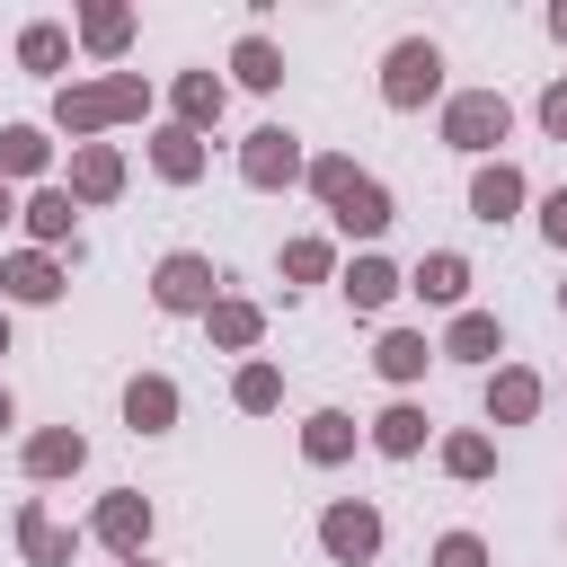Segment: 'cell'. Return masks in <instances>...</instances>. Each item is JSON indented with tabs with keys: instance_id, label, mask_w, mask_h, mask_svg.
<instances>
[{
	"instance_id": "cell-1",
	"label": "cell",
	"mask_w": 567,
	"mask_h": 567,
	"mask_svg": "<svg viewBox=\"0 0 567 567\" xmlns=\"http://www.w3.org/2000/svg\"><path fill=\"white\" fill-rule=\"evenodd\" d=\"M319 195H328V204H337V221H354V230H381V221H390L381 186H372V177H354L346 159H319Z\"/></svg>"
},
{
	"instance_id": "cell-2",
	"label": "cell",
	"mask_w": 567,
	"mask_h": 567,
	"mask_svg": "<svg viewBox=\"0 0 567 567\" xmlns=\"http://www.w3.org/2000/svg\"><path fill=\"white\" fill-rule=\"evenodd\" d=\"M434 71H443L434 44H399V53H390V106H416V97L434 89Z\"/></svg>"
},
{
	"instance_id": "cell-3",
	"label": "cell",
	"mask_w": 567,
	"mask_h": 567,
	"mask_svg": "<svg viewBox=\"0 0 567 567\" xmlns=\"http://www.w3.org/2000/svg\"><path fill=\"white\" fill-rule=\"evenodd\" d=\"M124 106H142V80H106V89L62 97V124H106V115H124Z\"/></svg>"
},
{
	"instance_id": "cell-4",
	"label": "cell",
	"mask_w": 567,
	"mask_h": 567,
	"mask_svg": "<svg viewBox=\"0 0 567 567\" xmlns=\"http://www.w3.org/2000/svg\"><path fill=\"white\" fill-rule=\"evenodd\" d=\"M452 142H461V151L505 142V97H461V106H452Z\"/></svg>"
},
{
	"instance_id": "cell-5",
	"label": "cell",
	"mask_w": 567,
	"mask_h": 567,
	"mask_svg": "<svg viewBox=\"0 0 567 567\" xmlns=\"http://www.w3.org/2000/svg\"><path fill=\"white\" fill-rule=\"evenodd\" d=\"M204 292H213V266H204V257H168V266H159V301H168V310H195Z\"/></svg>"
},
{
	"instance_id": "cell-6",
	"label": "cell",
	"mask_w": 567,
	"mask_h": 567,
	"mask_svg": "<svg viewBox=\"0 0 567 567\" xmlns=\"http://www.w3.org/2000/svg\"><path fill=\"white\" fill-rule=\"evenodd\" d=\"M372 540H381V523H372L363 505H337V514H328V549H337V558H372Z\"/></svg>"
},
{
	"instance_id": "cell-7",
	"label": "cell",
	"mask_w": 567,
	"mask_h": 567,
	"mask_svg": "<svg viewBox=\"0 0 567 567\" xmlns=\"http://www.w3.org/2000/svg\"><path fill=\"white\" fill-rule=\"evenodd\" d=\"M292 168H301L292 133H257V142H248V177H257V186H275V177H292Z\"/></svg>"
},
{
	"instance_id": "cell-8",
	"label": "cell",
	"mask_w": 567,
	"mask_h": 567,
	"mask_svg": "<svg viewBox=\"0 0 567 567\" xmlns=\"http://www.w3.org/2000/svg\"><path fill=\"white\" fill-rule=\"evenodd\" d=\"M416 292H425V301H461V292H470V266H461V257H425V266H416Z\"/></svg>"
},
{
	"instance_id": "cell-9",
	"label": "cell",
	"mask_w": 567,
	"mask_h": 567,
	"mask_svg": "<svg viewBox=\"0 0 567 567\" xmlns=\"http://www.w3.org/2000/svg\"><path fill=\"white\" fill-rule=\"evenodd\" d=\"M514 195H523V177H514V168H487V177L470 186V204H478L487 221H496V213H514Z\"/></svg>"
},
{
	"instance_id": "cell-10",
	"label": "cell",
	"mask_w": 567,
	"mask_h": 567,
	"mask_svg": "<svg viewBox=\"0 0 567 567\" xmlns=\"http://www.w3.org/2000/svg\"><path fill=\"white\" fill-rule=\"evenodd\" d=\"M0 284H9V292H18V301H53V292H62V284H53V266H44V257H18V266H9V275H0Z\"/></svg>"
},
{
	"instance_id": "cell-11",
	"label": "cell",
	"mask_w": 567,
	"mask_h": 567,
	"mask_svg": "<svg viewBox=\"0 0 567 567\" xmlns=\"http://www.w3.org/2000/svg\"><path fill=\"white\" fill-rule=\"evenodd\" d=\"M346 292H354V301H363V310H372V301H390V292H399V275H390V266H381V257H363V266H354V275H346Z\"/></svg>"
},
{
	"instance_id": "cell-12",
	"label": "cell",
	"mask_w": 567,
	"mask_h": 567,
	"mask_svg": "<svg viewBox=\"0 0 567 567\" xmlns=\"http://www.w3.org/2000/svg\"><path fill=\"white\" fill-rule=\"evenodd\" d=\"M124 408H133V425H168V408H177V399H168V381H133V390H124Z\"/></svg>"
},
{
	"instance_id": "cell-13",
	"label": "cell",
	"mask_w": 567,
	"mask_h": 567,
	"mask_svg": "<svg viewBox=\"0 0 567 567\" xmlns=\"http://www.w3.org/2000/svg\"><path fill=\"white\" fill-rule=\"evenodd\" d=\"M381 372H390V381L425 372V337H381Z\"/></svg>"
},
{
	"instance_id": "cell-14",
	"label": "cell",
	"mask_w": 567,
	"mask_h": 567,
	"mask_svg": "<svg viewBox=\"0 0 567 567\" xmlns=\"http://www.w3.org/2000/svg\"><path fill=\"white\" fill-rule=\"evenodd\" d=\"M35 159H44V133L9 124V133H0V168H35Z\"/></svg>"
},
{
	"instance_id": "cell-15",
	"label": "cell",
	"mask_w": 567,
	"mask_h": 567,
	"mask_svg": "<svg viewBox=\"0 0 567 567\" xmlns=\"http://www.w3.org/2000/svg\"><path fill=\"white\" fill-rule=\"evenodd\" d=\"M416 434H425L416 408H390V416H381V452H416Z\"/></svg>"
},
{
	"instance_id": "cell-16",
	"label": "cell",
	"mask_w": 567,
	"mask_h": 567,
	"mask_svg": "<svg viewBox=\"0 0 567 567\" xmlns=\"http://www.w3.org/2000/svg\"><path fill=\"white\" fill-rule=\"evenodd\" d=\"M80 195H115V151H80Z\"/></svg>"
},
{
	"instance_id": "cell-17",
	"label": "cell",
	"mask_w": 567,
	"mask_h": 567,
	"mask_svg": "<svg viewBox=\"0 0 567 567\" xmlns=\"http://www.w3.org/2000/svg\"><path fill=\"white\" fill-rule=\"evenodd\" d=\"M452 354H470V363L496 354V319H461V328H452Z\"/></svg>"
},
{
	"instance_id": "cell-18",
	"label": "cell",
	"mask_w": 567,
	"mask_h": 567,
	"mask_svg": "<svg viewBox=\"0 0 567 567\" xmlns=\"http://www.w3.org/2000/svg\"><path fill=\"white\" fill-rule=\"evenodd\" d=\"M532 399H540L532 372H505V381H496V416H532Z\"/></svg>"
},
{
	"instance_id": "cell-19",
	"label": "cell",
	"mask_w": 567,
	"mask_h": 567,
	"mask_svg": "<svg viewBox=\"0 0 567 567\" xmlns=\"http://www.w3.org/2000/svg\"><path fill=\"white\" fill-rule=\"evenodd\" d=\"M97 532H106V540H142V505H133V496H115V505L97 514Z\"/></svg>"
},
{
	"instance_id": "cell-20",
	"label": "cell",
	"mask_w": 567,
	"mask_h": 567,
	"mask_svg": "<svg viewBox=\"0 0 567 567\" xmlns=\"http://www.w3.org/2000/svg\"><path fill=\"white\" fill-rule=\"evenodd\" d=\"M239 80H248V89H275L284 71H275V53H266V44H239Z\"/></svg>"
},
{
	"instance_id": "cell-21",
	"label": "cell",
	"mask_w": 567,
	"mask_h": 567,
	"mask_svg": "<svg viewBox=\"0 0 567 567\" xmlns=\"http://www.w3.org/2000/svg\"><path fill=\"white\" fill-rule=\"evenodd\" d=\"M159 168L168 177H195V133H159Z\"/></svg>"
},
{
	"instance_id": "cell-22",
	"label": "cell",
	"mask_w": 567,
	"mask_h": 567,
	"mask_svg": "<svg viewBox=\"0 0 567 567\" xmlns=\"http://www.w3.org/2000/svg\"><path fill=\"white\" fill-rule=\"evenodd\" d=\"M346 452V416H310V461H337Z\"/></svg>"
},
{
	"instance_id": "cell-23",
	"label": "cell",
	"mask_w": 567,
	"mask_h": 567,
	"mask_svg": "<svg viewBox=\"0 0 567 567\" xmlns=\"http://www.w3.org/2000/svg\"><path fill=\"white\" fill-rule=\"evenodd\" d=\"M27 461H35V470H71V461H80V434H44Z\"/></svg>"
},
{
	"instance_id": "cell-24",
	"label": "cell",
	"mask_w": 567,
	"mask_h": 567,
	"mask_svg": "<svg viewBox=\"0 0 567 567\" xmlns=\"http://www.w3.org/2000/svg\"><path fill=\"white\" fill-rule=\"evenodd\" d=\"M35 230L62 239V230H71V195H35Z\"/></svg>"
},
{
	"instance_id": "cell-25",
	"label": "cell",
	"mask_w": 567,
	"mask_h": 567,
	"mask_svg": "<svg viewBox=\"0 0 567 567\" xmlns=\"http://www.w3.org/2000/svg\"><path fill=\"white\" fill-rule=\"evenodd\" d=\"M213 328H221L230 346H248V337H257V310H239V301H230V310H213Z\"/></svg>"
},
{
	"instance_id": "cell-26",
	"label": "cell",
	"mask_w": 567,
	"mask_h": 567,
	"mask_svg": "<svg viewBox=\"0 0 567 567\" xmlns=\"http://www.w3.org/2000/svg\"><path fill=\"white\" fill-rule=\"evenodd\" d=\"M27 62H35V71H53V62H62V35H53V27H35V35H27Z\"/></svg>"
},
{
	"instance_id": "cell-27",
	"label": "cell",
	"mask_w": 567,
	"mask_h": 567,
	"mask_svg": "<svg viewBox=\"0 0 567 567\" xmlns=\"http://www.w3.org/2000/svg\"><path fill=\"white\" fill-rule=\"evenodd\" d=\"M177 97H186V115H221V89H213V80H186Z\"/></svg>"
},
{
	"instance_id": "cell-28",
	"label": "cell",
	"mask_w": 567,
	"mask_h": 567,
	"mask_svg": "<svg viewBox=\"0 0 567 567\" xmlns=\"http://www.w3.org/2000/svg\"><path fill=\"white\" fill-rule=\"evenodd\" d=\"M239 399H248V408H275V372H266V363H257V372H239Z\"/></svg>"
},
{
	"instance_id": "cell-29",
	"label": "cell",
	"mask_w": 567,
	"mask_h": 567,
	"mask_svg": "<svg viewBox=\"0 0 567 567\" xmlns=\"http://www.w3.org/2000/svg\"><path fill=\"white\" fill-rule=\"evenodd\" d=\"M452 470H461V478H478V470H487V443H478V434H461V443H452Z\"/></svg>"
},
{
	"instance_id": "cell-30",
	"label": "cell",
	"mask_w": 567,
	"mask_h": 567,
	"mask_svg": "<svg viewBox=\"0 0 567 567\" xmlns=\"http://www.w3.org/2000/svg\"><path fill=\"white\" fill-rule=\"evenodd\" d=\"M27 549H35V558H62V532H53L44 514H27Z\"/></svg>"
},
{
	"instance_id": "cell-31",
	"label": "cell",
	"mask_w": 567,
	"mask_h": 567,
	"mask_svg": "<svg viewBox=\"0 0 567 567\" xmlns=\"http://www.w3.org/2000/svg\"><path fill=\"white\" fill-rule=\"evenodd\" d=\"M443 567H487V558H478V540H470V532H452V540H443Z\"/></svg>"
},
{
	"instance_id": "cell-32",
	"label": "cell",
	"mask_w": 567,
	"mask_h": 567,
	"mask_svg": "<svg viewBox=\"0 0 567 567\" xmlns=\"http://www.w3.org/2000/svg\"><path fill=\"white\" fill-rule=\"evenodd\" d=\"M540 124H549V133H567V89H549V97H540Z\"/></svg>"
},
{
	"instance_id": "cell-33",
	"label": "cell",
	"mask_w": 567,
	"mask_h": 567,
	"mask_svg": "<svg viewBox=\"0 0 567 567\" xmlns=\"http://www.w3.org/2000/svg\"><path fill=\"white\" fill-rule=\"evenodd\" d=\"M549 239H558V248H567V186H558V195H549Z\"/></svg>"
},
{
	"instance_id": "cell-34",
	"label": "cell",
	"mask_w": 567,
	"mask_h": 567,
	"mask_svg": "<svg viewBox=\"0 0 567 567\" xmlns=\"http://www.w3.org/2000/svg\"><path fill=\"white\" fill-rule=\"evenodd\" d=\"M0 425H9V399H0Z\"/></svg>"
},
{
	"instance_id": "cell-35",
	"label": "cell",
	"mask_w": 567,
	"mask_h": 567,
	"mask_svg": "<svg viewBox=\"0 0 567 567\" xmlns=\"http://www.w3.org/2000/svg\"><path fill=\"white\" fill-rule=\"evenodd\" d=\"M0 213H9V195H0Z\"/></svg>"
}]
</instances>
